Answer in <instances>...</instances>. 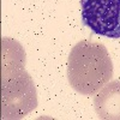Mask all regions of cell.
<instances>
[{"label":"cell","mask_w":120,"mask_h":120,"mask_svg":"<svg viewBox=\"0 0 120 120\" xmlns=\"http://www.w3.org/2000/svg\"><path fill=\"white\" fill-rule=\"evenodd\" d=\"M82 21L97 35L120 38V0H81Z\"/></svg>","instance_id":"cell-3"},{"label":"cell","mask_w":120,"mask_h":120,"mask_svg":"<svg viewBox=\"0 0 120 120\" xmlns=\"http://www.w3.org/2000/svg\"><path fill=\"white\" fill-rule=\"evenodd\" d=\"M94 108L100 119L120 120V81H109L98 90Z\"/></svg>","instance_id":"cell-4"},{"label":"cell","mask_w":120,"mask_h":120,"mask_svg":"<svg viewBox=\"0 0 120 120\" xmlns=\"http://www.w3.org/2000/svg\"><path fill=\"white\" fill-rule=\"evenodd\" d=\"M37 107L36 86L25 68L1 76V118L23 119Z\"/></svg>","instance_id":"cell-2"},{"label":"cell","mask_w":120,"mask_h":120,"mask_svg":"<svg viewBox=\"0 0 120 120\" xmlns=\"http://www.w3.org/2000/svg\"><path fill=\"white\" fill-rule=\"evenodd\" d=\"M113 77V63L105 45L83 40L67 59L68 83L82 95H94Z\"/></svg>","instance_id":"cell-1"},{"label":"cell","mask_w":120,"mask_h":120,"mask_svg":"<svg viewBox=\"0 0 120 120\" xmlns=\"http://www.w3.org/2000/svg\"><path fill=\"white\" fill-rule=\"evenodd\" d=\"M25 67V52L22 45L10 37L1 38V76Z\"/></svg>","instance_id":"cell-5"}]
</instances>
